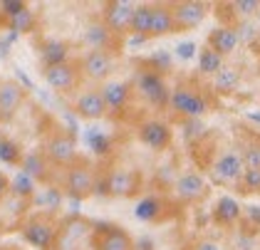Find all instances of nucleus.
<instances>
[{"label":"nucleus","instance_id":"1","mask_svg":"<svg viewBox=\"0 0 260 250\" xmlns=\"http://www.w3.org/2000/svg\"><path fill=\"white\" fill-rule=\"evenodd\" d=\"M213 95L201 87L196 79H186V82H179L176 87H171V97H169V112L176 116V119H183V121H199L206 114L213 112Z\"/></svg>","mask_w":260,"mask_h":250},{"label":"nucleus","instance_id":"2","mask_svg":"<svg viewBox=\"0 0 260 250\" xmlns=\"http://www.w3.org/2000/svg\"><path fill=\"white\" fill-rule=\"evenodd\" d=\"M144 173L134 166L112 164L109 169L100 171V186L97 193H104L107 198H139L144 193Z\"/></svg>","mask_w":260,"mask_h":250},{"label":"nucleus","instance_id":"3","mask_svg":"<svg viewBox=\"0 0 260 250\" xmlns=\"http://www.w3.org/2000/svg\"><path fill=\"white\" fill-rule=\"evenodd\" d=\"M97 186H100V169L84 156H80L72 166L62 171V191L72 201H89L97 193Z\"/></svg>","mask_w":260,"mask_h":250},{"label":"nucleus","instance_id":"4","mask_svg":"<svg viewBox=\"0 0 260 250\" xmlns=\"http://www.w3.org/2000/svg\"><path fill=\"white\" fill-rule=\"evenodd\" d=\"M57 233H60V221L52 211H30V215L20 226L22 240L35 250H55Z\"/></svg>","mask_w":260,"mask_h":250},{"label":"nucleus","instance_id":"5","mask_svg":"<svg viewBox=\"0 0 260 250\" xmlns=\"http://www.w3.org/2000/svg\"><path fill=\"white\" fill-rule=\"evenodd\" d=\"M40 151L50 161L52 169H62V171L80 159V154H77V136L72 132H67V129H62V127H55V129H50L45 134Z\"/></svg>","mask_w":260,"mask_h":250},{"label":"nucleus","instance_id":"6","mask_svg":"<svg viewBox=\"0 0 260 250\" xmlns=\"http://www.w3.org/2000/svg\"><path fill=\"white\" fill-rule=\"evenodd\" d=\"M132 87H134V97H141L149 107L154 109H166L169 107V97H171V87L166 77L159 70H139L132 77Z\"/></svg>","mask_w":260,"mask_h":250},{"label":"nucleus","instance_id":"7","mask_svg":"<svg viewBox=\"0 0 260 250\" xmlns=\"http://www.w3.org/2000/svg\"><path fill=\"white\" fill-rule=\"evenodd\" d=\"M42 79L47 82V87L52 92H57L62 97H72L82 89V70H80V59L72 57L60 65H50L42 67Z\"/></svg>","mask_w":260,"mask_h":250},{"label":"nucleus","instance_id":"8","mask_svg":"<svg viewBox=\"0 0 260 250\" xmlns=\"http://www.w3.org/2000/svg\"><path fill=\"white\" fill-rule=\"evenodd\" d=\"M243 171H245V164L238 149H223L206 166V178L208 183H216V186H238Z\"/></svg>","mask_w":260,"mask_h":250},{"label":"nucleus","instance_id":"9","mask_svg":"<svg viewBox=\"0 0 260 250\" xmlns=\"http://www.w3.org/2000/svg\"><path fill=\"white\" fill-rule=\"evenodd\" d=\"M179 213L181 206L171 196H144L137 203V208H134V215L139 218L141 223H149V226L171 223V221L179 218Z\"/></svg>","mask_w":260,"mask_h":250},{"label":"nucleus","instance_id":"10","mask_svg":"<svg viewBox=\"0 0 260 250\" xmlns=\"http://www.w3.org/2000/svg\"><path fill=\"white\" fill-rule=\"evenodd\" d=\"M80 59V70H82V79L92 82V84H104L114 77L117 72V52H109V50H87Z\"/></svg>","mask_w":260,"mask_h":250},{"label":"nucleus","instance_id":"11","mask_svg":"<svg viewBox=\"0 0 260 250\" xmlns=\"http://www.w3.org/2000/svg\"><path fill=\"white\" fill-rule=\"evenodd\" d=\"M89 250H137V243L124 226L94 223L89 235Z\"/></svg>","mask_w":260,"mask_h":250},{"label":"nucleus","instance_id":"12","mask_svg":"<svg viewBox=\"0 0 260 250\" xmlns=\"http://www.w3.org/2000/svg\"><path fill=\"white\" fill-rule=\"evenodd\" d=\"M208 193H211V183H208L206 173L201 171H183L174 183V198L181 208L203 203L208 198Z\"/></svg>","mask_w":260,"mask_h":250},{"label":"nucleus","instance_id":"13","mask_svg":"<svg viewBox=\"0 0 260 250\" xmlns=\"http://www.w3.org/2000/svg\"><path fill=\"white\" fill-rule=\"evenodd\" d=\"M30 208H32V198H25L10 189L0 198V233L20 231L22 221L30 215Z\"/></svg>","mask_w":260,"mask_h":250},{"label":"nucleus","instance_id":"14","mask_svg":"<svg viewBox=\"0 0 260 250\" xmlns=\"http://www.w3.org/2000/svg\"><path fill=\"white\" fill-rule=\"evenodd\" d=\"M92 226L94 223L84 221L82 215H70V218L60 221V233H57L55 250H82L84 243L89 245Z\"/></svg>","mask_w":260,"mask_h":250},{"label":"nucleus","instance_id":"15","mask_svg":"<svg viewBox=\"0 0 260 250\" xmlns=\"http://www.w3.org/2000/svg\"><path fill=\"white\" fill-rule=\"evenodd\" d=\"M137 5L129 0H107L102 5L100 20L109 27V33H114L117 38H126L132 30V18H134Z\"/></svg>","mask_w":260,"mask_h":250},{"label":"nucleus","instance_id":"16","mask_svg":"<svg viewBox=\"0 0 260 250\" xmlns=\"http://www.w3.org/2000/svg\"><path fill=\"white\" fill-rule=\"evenodd\" d=\"M137 139L151 151H169L174 144V129L169 121L161 119H144L137 127Z\"/></svg>","mask_w":260,"mask_h":250},{"label":"nucleus","instance_id":"17","mask_svg":"<svg viewBox=\"0 0 260 250\" xmlns=\"http://www.w3.org/2000/svg\"><path fill=\"white\" fill-rule=\"evenodd\" d=\"M27 102V89L18 79H0V124H10Z\"/></svg>","mask_w":260,"mask_h":250},{"label":"nucleus","instance_id":"18","mask_svg":"<svg viewBox=\"0 0 260 250\" xmlns=\"http://www.w3.org/2000/svg\"><path fill=\"white\" fill-rule=\"evenodd\" d=\"M72 112L80 116V119H84V121H100L104 116H109L100 87L80 89L75 95V99H72Z\"/></svg>","mask_w":260,"mask_h":250},{"label":"nucleus","instance_id":"19","mask_svg":"<svg viewBox=\"0 0 260 250\" xmlns=\"http://www.w3.org/2000/svg\"><path fill=\"white\" fill-rule=\"evenodd\" d=\"M169 5H171V13H174L179 33L196 30L201 22L208 18V10H211V5L201 3V0H181V3H169Z\"/></svg>","mask_w":260,"mask_h":250},{"label":"nucleus","instance_id":"20","mask_svg":"<svg viewBox=\"0 0 260 250\" xmlns=\"http://www.w3.org/2000/svg\"><path fill=\"white\" fill-rule=\"evenodd\" d=\"M102 97H104V104H107V112L112 114H121L129 109L132 99H134V87H132V79H109L100 87Z\"/></svg>","mask_w":260,"mask_h":250},{"label":"nucleus","instance_id":"21","mask_svg":"<svg viewBox=\"0 0 260 250\" xmlns=\"http://www.w3.org/2000/svg\"><path fill=\"white\" fill-rule=\"evenodd\" d=\"M238 45H240V38H238V33H236L233 25L213 27V30L208 33V38H206V47L213 50V52L220 55L223 59L228 57V55H233V52L238 50Z\"/></svg>","mask_w":260,"mask_h":250},{"label":"nucleus","instance_id":"22","mask_svg":"<svg viewBox=\"0 0 260 250\" xmlns=\"http://www.w3.org/2000/svg\"><path fill=\"white\" fill-rule=\"evenodd\" d=\"M84 42L89 45V50H109V52H119L121 38H117L114 33H109V27L97 18L84 27Z\"/></svg>","mask_w":260,"mask_h":250},{"label":"nucleus","instance_id":"23","mask_svg":"<svg viewBox=\"0 0 260 250\" xmlns=\"http://www.w3.org/2000/svg\"><path fill=\"white\" fill-rule=\"evenodd\" d=\"M211 221L218 226V228H233L243 221V206L233 196H220L211 211Z\"/></svg>","mask_w":260,"mask_h":250},{"label":"nucleus","instance_id":"24","mask_svg":"<svg viewBox=\"0 0 260 250\" xmlns=\"http://www.w3.org/2000/svg\"><path fill=\"white\" fill-rule=\"evenodd\" d=\"M176 33H179V27H176V20H174V13H171V5L169 3H154L149 40L169 38V35H176Z\"/></svg>","mask_w":260,"mask_h":250},{"label":"nucleus","instance_id":"25","mask_svg":"<svg viewBox=\"0 0 260 250\" xmlns=\"http://www.w3.org/2000/svg\"><path fill=\"white\" fill-rule=\"evenodd\" d=\"M38 52H40V62L42 67H50V65H60L72 59V45L67 40H57V38H45L38 45Z\"/></svg>","mask_w":260,"mask_h":250},{"label":"nucleus","instance_id":"26","mask_svg":"<svg viewBox=\"0 0 260 250\" xmlns=\"http://www.w3.org/2000/svg\"><path fill=\"white\" fill-rule=\"evenodd\" d=\"M0 25L8 27L10 33H15V35H32V33H38L40 22H38V13L30 5H25L18 13H13L8 18H0Z\"/></svg>","mask_w":260,"mask_h":250},{"label":"nucleus","instance_id":"27","mask_svg":"<svg viewBox=\"0 0 260 250\" xmlns=\"http://www.w3.org/2000/svg\"><path fill=\"white\" fill-rule=\"evenodd\" d=\"M240 84H243V72L233 65H223V70L211 79V89L216 97H233L240 89Z\"/></svg>","mask_w":260,"mask_h":250},{"label":"nucleus","instance_id":"28","mask_svg":"<svg viewBox=\"0 0 260 250\" xmlns=\"http://www.w3.org/2000/svg\"><path fill=\"white\" fill-rule=\"evenodd\" d=\"M20 173H25L27 178H32V181H50L52 178V166H50V161L42 156L40 149H35V151H27V154L22 156V164H20Z\"/></svg>","mask_w":260,"mask_h":250},{"label":"nucleus","instance_id":"29","mask_svg":"<svg viewBox=\"0 0 260 250\" xmlns=\"http://www.w3.org/2000/svg\"><path fill=\"white\" fill-rule=\"evenodd\" d=\"M151 15H154V3H141V5H137L134 18H132V30H129V35H137V38H141V40H149Z\"/></svg>","mask_w":260,"mask_h":250},{"label":"nucleus","instance_id":"30","mask_svg":"<svg viewBox=\"0 0 260 250\" xmlns=\"http://www.w3.org/2000/svg\"><path fill=\"white\" fill-rule=\"evenodd\" d=\"M223 65H225V59L216 55L213 50H208V47H201L199 50V72L201 77H216L220 70H223Z\"/></svg>","mask_w":260,"mask_h":250},{"label":"nucleus","instance_id":"31","mask_svg":"<svg viewBox=\"0 0 260 250\" xmlns=\"http://www.w3.org/2000/svg\"><path fill=\"white\" fill-rule=\"evenodd\" d=\"M22 156H25V151L20 149L18 141H13L10 136H0V161H5L8 166H18L20 169Z\"/></svg>","mask_w":260,"mask_h":250},{"label":"nucleus","instance_id":"32","mask_svg":"<svg viewBox=\"0 0 260 250\" xmlns=\"http://www.w3.org/2000/svg\"><path fill=\"white\" fill-rule=\"evenodd\" d=\"M225 10H233L238 20H250L260 15V0H236V3H225Z\"/></svg>","mask_w":260,"mask_h":250},{"label":"nucleus","instance_id":"33","mask_svg":"<svg viewBox=\"0 0 260 250\" xmlns=\"http://www.w3.org/2000/svg\"><path fill=\"white\" fill-rule=\"evenodd\" d=\"M243 156L245 169H260V136H253L248 144H243L238 149Z\"/></svg>","mask_w":260,"mask_h":250},{"label":"nucleus","instance_id":"34","mask_svg":"<svg viewBox=\"0 0 260 250\" xmlns=\"http://www.w3.org/2000/svg\"><path fill=\"white\" fill-rule=\"evenodd\" d=\"M238 189L245 196H253V193L260 196V169H245L238 181Z\"/></svg>","mask_w":260,"mask_h":250},{"label":"nucleus","instance_id":"35","mask_svg":"<svg viewBox=\"0 0 260 250\" xmlns=\"http://www.w3.org/2000/svg\"><path fill=\"white\" fill-rule=\"evenodd\" d=\"M193 250H223V245H220L218 240H211V238H203V240H199V243L193 245Z\"/></svg>","mask_w":260,"mask_h":250},{"label":"nucleus","instance_id":"36","mask_svg":"<svg viewBox=\"0 0 260 250\" xmlns=\"http://www.w3.org/2000/svg\"><path fill=\"white\" fill-rule=\"evenodd\" d=\"M243 215H248V218H250V221H253V223H255V226H258V228H260V208H258V206H250V208H243Z\"/></svg>","mask_w":260,"mask_h":250},{"label":"nucleus","instance_id":"37","mask_svg":"<svg viewBox=\"0 0 260 250\" xmlns=\"http://www.w3.org/2000/svg\"><path fill=\"white\" fill-rule=\"evenodd\" d=\"M8 191H10V178H8L5 173H0V198H3Z\"/></svg>","mask_w":260,"mask_h":250},{"label":"nucleus","instance_id":"38","mask_svg":"<svg viewBox=\"0 0 260 250\" xmlns=\"http://www.w3.org/2000/svg\"><path fill=\"white\" fill-rule=\"evenodd\" d=\"M0 250H18V248H0Z\"/></svg>","mask_w":260,"mask_h":250}]
</instances>
